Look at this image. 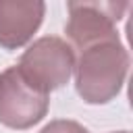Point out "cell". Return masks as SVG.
<instances>
[{
	"label": "cell",
	"mask_w": 133,
	"mask_h": 133,
	"mask_svg": "<svg viewBox=\"0 0 133 133\" xmlns=\"http://www.w3.org/2000/svg\"><path fill=\"white\" fill-rule=\"evenodd\" d=\"M21 75L37 89L50 94L69 83L75 69V52L69 42L56 35H44L35 39L17 64Z\"/></svg>",
	"instance_id": "2"
},
{
	"label": "cell",
	"mask_w": 133,
	"mask_h": 133,
	"mask_svg": "<svg viewBox=\"0 0 133 133\" xmlns=\"http://www.w3.org/2000/svg\"><path fill=\"white\" fill-rule=\"evenodd\" d=\"M116 133H129V131H116Z\"/></svg>",
	"instance_id": "7"
},
{
	"label": "cell",
	"mask_w": 133,
	"mask_h": 133,
	"mask_svg": "<svg viewBox=\"0 0 133 133\" xmlns=\"http://www.w3.org/2000/svg\"><path fill=\"white\" fill-rule=\"evenodd\" d=\"M127 8L129 2H69L64 31L71 46L85 50L102 42H118L116 23Z\"/></svg>",
	"instance_id": "4"
},
{
	"label": "cell",
	"mask_w": 133,
	"mask_h": 133,
	"mask_svg": "<svg viewBox=\"0 0 133 133\" xmlns=\"http://www.w3.org/2000/svg\"><path fill=\"white\" fill-rule=\"evenodd\" d=\"M39 133H89L81 123L77 121H69V118H56L50 121Z\"/></svg>",
	"instance_id": "6"
},
{
	"label": "cell",
	"mask_w": 133,
	"mask_h": 133,
	"mask_svg": "<svg viewBox=\"0 0 133 133\" xmlns=\"http://www.w3.org/2000/svg\"><path fill=\"white\" fill-rule=\"evenodd\" d=\"M129 71V52L118 42H102L81 50L75 60V87L83 102L106 104L114 100Z\"/></svg>",
	"instance_id": "1"
},
{
	"label": "cell",
	"mask_w": 133,
	"mask_h": 133,
	"mask_svg": "<svg viewBox=\"0 0 133 133\" xmlns=\"http://www.w3.org/2000/svg\"><path fill=\"white\" fill-rule=\"evenodd\" d=\"M48 106L50 94L31 85L17 64L0 73V123L4 127L29 129L46 116Z\"/></svg>",
	"instance_id": "3"
},
{
	"label": "cell",
	"mask_w": 133,
	"mask_h": 133,
	"mask_svg": "<svg viewBox=\"0 0 133 133\" xmlns=\"http://www.w3.org/2000/svg\"><path fill=\"white\" fill-rule=\"evenodd\" d=\"M42 0H0V48H23L44 21Z\"/></svg>",
	"instance_id": "5"
}]
</instances>
